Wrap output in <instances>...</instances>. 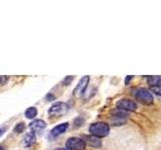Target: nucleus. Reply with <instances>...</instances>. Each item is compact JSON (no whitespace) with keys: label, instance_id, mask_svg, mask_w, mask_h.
Listing matches in <instances>:
<instances>
[{"label":"nucleus","instance_id":"1","mask_svg":"<svg viewBox=\"0 0 161 150\" xmlns=\"http://www.w3.org/2000/svg\"><path fill=\"white\" fill-rule=\"evenodd\" d=\"M89 130L91 134L94 135V136L98 138H102V137H106L109 134L110 127L106 122H95L93 124H91Z\"/></svg>","mask_w":161,"mask_h":150},{"label":"nucleus","instance_id":"2","mask_svg":"<svg viewBox=\"0 0 161 150\" xmlns=\"http://www.w3.org/2000/svg\"><path fill=\"white\" fill-rule=\"evenodd\" d=\"M134 95L136 100H138L140 103H142L144 105H149L153 103L154 100L153 95L146 88H137L135 90Z\"/></svg>","mask_w":161,"mask_h":150},{"label":"nucleus","instance_id":"3","mask_svg":"<svg viewBox=\"0 0 161 150\" xmlns=\"http://www.w3.org/2000/svg\"><path fill=\"white\" fill-rule=\"evenodd\" d=\"M69 111V105L64 102H55L48 109V114L50 116H62Z\"/></svg>","mask_w":161,"mask_h":150},{"label":"nucleus","instance_id":"4","mask_svg":"<svg viewBox=\"0 0 161 150\" xmlns=\"http://www.w3.org/2000/svg\"><path fill=\"white\" fill-rule=\"evenodd\" d=\"M65 147L69 150H85L86 142L83 140V138L69 137L65 142Z\"/></svg>","mask_w":161,"mask_h":150},{"label":"nucleus","instance_id":"5","mask_svg":"<svg viewBox=\"0 0 161 150\" xmlns=\"http://www.w3.org/2000/svg\"><path fill=\"white\" fill-rule=\"evenodd\" d=\"M116 106L118 109L124 110V111H135L137 109V104L133 100L130 99H121L116 103Z\"/></svg>","mask_w":161,"mask_h":150},{"label":"nucleus","instance_id":"6","mask_svg":"<svg viewBox=\"0 0 161 150\" xmlns=\"http://www.w3.org/2000/svg\"><path fill=\"white\" fill-rule=\"evenodd\" d=\"M90 81V77L89 76H84L82 79L80 80L79 83L77 84V86L74 89V95L77 97H80L86 91V88H87L88 84Z\"/></svg>","mask_w":161,"mask_h":150},{"label":"nucleus","instance_id":"7","mask_svg":"<svg viewBox=\"0 0 161 150\" xmlns=\"http://www.w3.org/2000/svg\"><path fill=\"white\" fill-rule=\"evenodd\" d=\"M83 140L86 142V144H88L94 148H99L102 146V142H101L100 138L94 136V135H86V136L83 137Z\"/></svg>","mask_w":161,"mask_h":150},{"label":"nucleus","instance_id":"8","mask_svg":"<svg viewBox=\"0 0 161 150\" xmlns=\"http://www.w3.org/2000/svg\"><path fill=\"white\" fill-rule=\"evenodd\" d=\"M45 127H47V123L42 119L33 120V121L29 124V128L32 130V132H39V131H42V130H43Z\"/></svg>","mask_w":161,"mask_h":150},{"label":"nucleus","instance_id":"9","mask_svg":"<svg viewBox=\"0 0 161 150\" xmlns=\"http://www.w3.org/2000/svg\"><path fill=\"white\" fill-rule=\"evenodd\" d=\"M69 128V123L68 122H64V123H62V124H58L55 127H53L52 129V133L53 136H58V135L63 134L64 132H65V130Z\"/></svg>","mask_w":161,"mask_h":150},{"label":"nucleus","instance_id":"10","mask_svg":"<svg viewBox=\"0 0 161 150\" xmlns=\"http://www.w3.org/2000/svg\"><path fill=\"white\" fill-rule=\"evenodd\" d=\"M35 139H36V137H35L34 132H28L25 134L23 138V145L25 147H29L30 145H32L35 142Z\"/></svg>","mask_w":161,"mask_h":150},{"label":"nucleus","instance_id":"11","mask_svg":"<svg viewBox=\"0 0 161 150\" xmlns=\"http://www.w3.org/2000/svg\"><path fill=\"white\" fill-rule=\"evenodd\" d=\"M147 83L150 87L159 86L161 85V76H149L147 77Z\"/></svg>","mask_w":161,"mask_h":150},{"label":"nucleus","instance_id":"12","mask_svg":"<svg viewBox=\"0 0 161 150\" xmlns=\"http://www.w3.org/2000/svg\"><path fill=\"white\" fill-rule=\"evenodd\" d=\"M112 116L115 117V118H122V119H125L128 117V113L125 112L124 110H121V109H116V110H113L112 112Z\"/></svg>","mask_w":161,"mask_h":150},{"label":"nucleus","instance_id":"13","mask_svg":"<svg viewBox=\"0 0 161 150\" xmlns=\"http://www.w3.org/2000/svg\"><path fill=\"white\" fill-rule=\"evenodd\" d=\"M37 115V109L35 107H29L25 111V116L28 119H32Z\"/></svg>","mask_w":161,"mask_h":150},{"label":"nucleus","instance_id":"14","mask_svg":"<svg viewBox=\"0 0 161 150\" xmlns=\"http://www.w3.org/2000/svg\"><path fill=\"white\" fill-rule=\"evenodd\" d=\"M24 128H25L24 123H23V122H20V123H18V124L15 125V127L13 128V130H14V132L21 133V132H23Z\"/></svg>","mask_w":161,"mask_h":150},{"label":"nucleus","instance_id":"15","mask_svg":"<svg viewBox=\"0 0 161 150\" xmlns=\"http://www.w3.org/2000/svg\"><path fill=\"white\" fill-rule=\"evenodd\" d=\"M150 90L153 93H155L156 95H159V96H161V85H159V86L150 87Z\"/></svg>","mask_w":161,"mask_h":150},{"label":"nucleus","instance_id":"16","mask_svg":"<svg viewBox=\"0 0 161 150\" xmlns=\"http://www.w3.org/2000/svg\"><path fill=\"white\" fill-rule=\"evenodd\" d=\"M8 80L7 76H0V85H4Z\"/></svg>","mask_w":161,"mask_h":150},{"label":"nucleus","instance_id":"17","mask_svg":"<svg viewBox=\"0 0 161 150\" xmlns=\"http://www.w3.org/2000/svg\"><path fill=\"white\" fill-rule=\"evenodd\" d=\"M72 80H73V77L72 76H69V77H67V78L64 80V83H65V85H69Z\"/></svg>","mask_w":161,"mask_h":150},{"label":"nucleus","instance_id":"18","mask_svg":"<svg viewBox=\"0 0 161 150\" xmlns=\"http://www.w3.org/2000/svg\"><path fill=\"white\" fill-rule=\"evenodd\" d=\"M132 78V76H128L127 78H126V81H125V83H126V85H128V83H129V80Z\"/></svg>","mask_w":161,"mask_h":150},{"label":"nucleus","instance_id":"19","mask_svg":"<svg viewBox=\"0 0 161 150\" xmlns=\"http://www.w3.org/2000/svg\"><path fill=\"white\" fill-rule=\"evenodd\" d=\"M4 131H5V128H1V129H0V136H2Z\"/></svg>","mask_w":161,"mask_h":150},{"label":"nucleus","instance_id":"20","mask_svg":"<svg viewBox=\"0 0 161 150\" xmlns=\"http://www.w3.org/2000/svg\"><path fill=\"white\" fill-rule=\"evenodd\" d=\"M54 150H69L67 148H62V147H59V148H57V149H54Z\"/></svg>","mask_w":161,"mask_h":150},{"label":"nucleus","instance_id":"21","mask_svg":"<svg viewBox=\"0 0 161 150\" xmlns=\"http://www.w3.org/2000/svg\"><path fill=\"white\" fill-rule=\"evenodd\" d=\"M0 150H4V148L2 146H0Z\"/></svg>","mask_w":161,"mask_h":150}]
</instances>
